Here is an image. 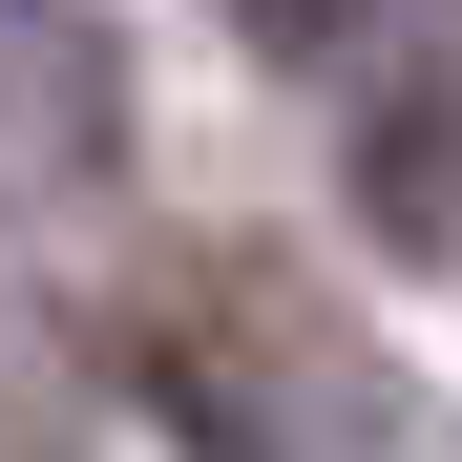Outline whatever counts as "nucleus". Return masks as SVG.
<instances>
[{
    "label": "nucleus",
    "mask_w": 462,
    "mask_h": 462,
    "mask_svg": "<svg viewBox=\"0 0 462 462\" xmlns=\"http://www.w3.org/2000/svg\"><path fill=\"white\" fill-rule=\"evenodd\" d=\"M147 400H169L189 462H400V378L273 253H210V273L147 294Z\"/></svg>",
    "instance_id": "f257e3e1"
},
{
    "label": "nucleus",
    "mask_w": 462,
    "mask_h": 462,
    "mask_svg": "<svg viewBox=\"0 0 462 462\" xmlns=\"http://www.w3.org/2000/svg\"><path fill=\"white\" fill-rule=\"evenodd\" d=\"M357 231L378 253H462V0H420V42L378 63V106H357Z\"/></svg>",
    "instance_id": "f03ea898"
},
{
    "label": "nucleus",
    "mask_w": 462,
    "mask_h": 462,
    "mask_svg": "<svg viewBox=\"0 0 462 462\" xmlns=\"http://www.w3.org/2000/svg\"><path fill=\"white\" fill-rule=\"evenodd\" d=\"M85 22H42V0H0V169H22V147H63V169H85L106 147V85H85Z\"/></svg>",
    "instance_id": "7ed1b4c3"
},
{
    "label": "nucleus",
    "mask_w": 462,
    "mask_h": 462,
    "mask_svg": "<svg viewBox=\"0 0 462 462\" xmlns=\"http://www.w3.org/2000/svg\"><path fill=\"white\" fill-rule=\"evenodd\" d=\"M378 22H400V0H231V42H253V63H357Z\"/></svg>",
    "instance_id": "20e7f679"
}]
</instances>
